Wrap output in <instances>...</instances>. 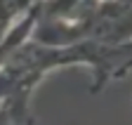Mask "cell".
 <instances>
[{
    "mask_svg": "<svg viewBox=\"0 0 132 125\" xmlns=\"http://www.w3.org/2000/svg\"><path fill=\"white\" fill-rule=\"evenodd\" d=\"M0 125H36V123H26V120H19L16 116H12L7 109L0 106Z\"/></svg>",
    "mask_w": 132,
    "mask_h": 125,
    "instance_id": "1",
    "label": "cell"
}]
</instances>
